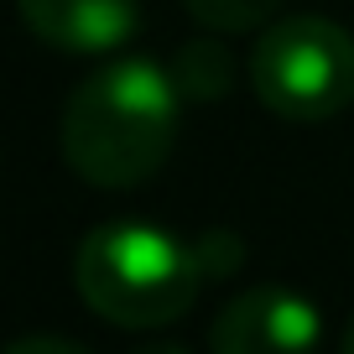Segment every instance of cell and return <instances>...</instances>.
<instances>
[{
	"mask_svg": "<svg viewBox=\"0 0 354 354\" xmlns=\"http://www.w3.org/2000/svg\"><path fill=\"white\" fill-rule=\"evenodd\" d=\"M73 287L115 328H162L198 302L203 271L193 245L156 224L115 219L78 240Z\"/></svg>",
	"mask_w": 354,
	"mask_h": 354,
	"instance_id": "obj_2",
	"label": "cell"
},
{
	"mask_svg": "<svg viewBox=\"0 0 354 354\" xmlns=\"http://www.w3.org/2000/svg\"><path fill=\"white\" fill-rule=\"evenodd\" d=\"M250 84L281 120H328L354 104V37L328 16H287L261 32Z\"/></svg>",
	"mask_w": 354,
	"mask_h": 354,
	"instance_id": "obj_3",
	"label": "cell"
},
{
	"mask_svg": "<svg viewBox=\"0 0 354 354\" xmlns=\"http://www.w3.org/2000/svg\"><path fill=\"white\" fill-rule=\"evenodd\" d=\"M339 354H354V318H349V328H344V344H339Z\"/></svg>",
	"mask_w": 354,
	"mask_h": 354,
	"instance_id": "obj_11",
	"label": "cell"
},
{
	"mask_svg": "<svg viewBox=\"0 0 354 354\" xmlns=\"http://www.w3.org/2000/svg\"><path fill=\"white\" fill-rule=\"evenodd\" d=\"M136 354H188L183 344H146V349H136Z\"/></svg>",
	"mask_w": 354,
	"mask_h": 354,
	"instance_id": "obj_10",
	"label": "cell"
},
{
	"mask_svg": "<svg viewBox=\"0 0 354 354\" xmlns=\"http://www.w3.org/2000/svg\"><path fill=\"white\" fill-rule=\"evenodd\" d=\"M0 354H88V349H78V344H68V339H53V333H32V339L6 344Z\"/></svg>",
	"mask_w": 354,
	"mask_h": 354,
	"instance_id": "obj_9",
	"label": "cell"
},
{
	"mask_svg": "<svg viewBox=\"0 0 354 354\" xmlns=\"http://www.w3.org/2000/svg\"><path fill=\"white\" fill-rule=\"evenodd\" d=\"M177 94H193V100H224L234 84V57L219 42H188L172 63Z\"/></svg>",
	"mask_w": 354,
	"mask_h": 354,
	"instance_id": "obj_6",
	"label": "cell"
},
{
	"mask_svg": "<svg viewBox=\"0 0 354 354\" xmlns=\"http://www.w3.org/2000/svg\"><path fill=\"white\" fill-rule=\"evenodd\" d=\"M193 255H198L203 281H224L234 266L245 261V245H240V234H230V230H209L203 240H193Z\"/></svg>",
	"mask_w": 354,
	"mask_h": 354,
	"instance_id": "obj_8",
	"label": "cell"
},
{
	"mask_svg": "<svg viewBox=\"0 0 354 354\" xmlns=\"http://www.w3.org/2000/svg\"><path fill=\"white\" fill-rule=\"evenodd\" d=\"M26 32L63 53H115L141 26V0H16Z\"/></svg>",
	"mask_w": 354,
	"mask_h": 354,
	"instance_id": "obj_5",
	"label": "cell"
},
{
	"mask_svg": "<svg viewBox=\"0 0 354 354\" xmlns=\"http://www.w3.org/2000/svg\"><path fill=\"white\" fill-rule=\"evenodd\" d=\"M318 308L292 287H245L209 328V354H313Z\"/></svg>",
	"mask_w": 354,
	"mask_h": 354,
	"instance_id": "obj_4",
	"label": "cell"
},
{
	"mask_svg": "<svg viewBox=\"0 0 354 354\" xmlns=\"http://www.w3.org/2000/svg\"><path fill=\"white\" fill-rule=\"evenodd\" d=\"M277 6L281 0H188L193 21L209 26V32H250V26H266Z\"/></svg>",
	"mask_w": 354,
	"mask_h": 354,
	"instance_id": "obj_7",
	"label": "cell"
},
{
	"mask_svg": "<svg viewBox=\"0 0 354 354\" xmlns=\"http://www.w3.org/2000/svg\"><path fill=\"white\" fill-rule=\"evenodd\" d=\"M177 78L151 57L104 63L63 104V162L94 188H136L162 172L177 136Z\"/></svg>",
	"mask_w": 354,
	"mask_h": 354,
	"instance_id": "obj_1",
	"label": "cell"
}]
</instances>
